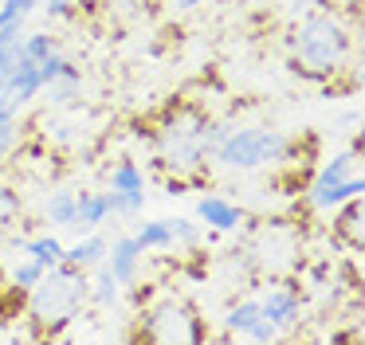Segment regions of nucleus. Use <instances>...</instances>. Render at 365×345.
Here are the masks:
<instances>
[{"label":"nucleus","mask_w":365,"mask_h":345,"mask_svg":"<svg viewBox=\"0 0 365 345\" xmlns=\"http://www.w3.org/2000/svg\"><path fill=\"white\" fill-rule=\"evenodd\" d=\"M291 51L307 75H334L349 55V28L334 16V8H314L294 28Z\"/></svg>","instance_id":"obj_1"},{"label":"nucleus","mask_w":365,"mask_h":345,"mask_svg":"<svg viewBox=\"0 0 365 345\" xmlns=\"http://www.w3.org/2000/svg\"><path fill=\"white\" fill-rule=\"evenodd\" d=\"M28 302H32V318L43 321L48 334L75 321L83 314V302H87V274H83V267H71V263L48 267L43 279L28 290Z\"/></svg>","instance_id":"obj_2"},{"label":"nucleus","mask_w":365,"mask_h":345,"mask_svg":"<svg viewBox=\"0 0 365 345\" xmlns=\"http://www.w3.org/2000/svg\"><path fill=\"white\" fill-rule=\"evenodd\" d=\"M291 149H294V141L287 138L283 130H267V125H236V130H228L220 141H216L208 157H216L224 169L247 172V169H267V165L287 161Z\"/></svg>","instance_id":"obj_3"},{"label":"nucleus","mask_w":365,"mask_h":345,"mask_svg":"<svg viewBox=\"0 0 365 345\" xmlns=\"http://www.w3.org/2000/svg\"><path fill=\"white\" fill-rule=\"evenodd\" d=\"M208 118L192 114H177L173 122H165L158 130V149L165 157V165H173V172H197L208 157Z\"/></svg>","instance_id":"obj_4"},{"label":"nucleus","mask_w":365,"mask_h":345,"mask_svg":"<svg viewBox=\"0 0 365 345\" xmlns=\"http://www.w3.org/2000/svg\"><path fill=\"white\" fill-rule=\"evenodd\" d=\"M142 334L150 341H205L200 318L192 314V306H185L181 298H165L153 310H145Z\"/></svg>","instance_id":"obj_5"},{"label":"nucleus","mask_w":365,"mask_h":345,"mask_svg":"<svg viewBox=\"0 0 365 345\" xmlns=\"http://www.w3.org/2000/svg\"><path fill=\"white\" fill-rule=\"evenodd\" d=\"M0 94H9V98L16 102V106H28V102H36V98L43 94L40 67H36L32 59H24V55H20V43H16V59H12V67L4 71Z\"/></svg>","instance_id":"obj_6"},{"label":"nucleus","mask_w":365,"mask_h":345,"mask_svg":"<svg viewBox=\"0 0 365 345\" xmlns=\"http://www.w3.org/2000/svg\"><path fill=\"white\" fill-rule=\"evenodd\" d=\"M106 267H110V274L122 282V287H134L138 279H142V247H138L134 235H118L114 243H106Z\"/></svg>","instance_id":"obj_7"},{"label":"nucleus","mask_w":365,"mask_h":345,"mask_svg":"<svg viewBox=\"0 0 365 345\" xmlns=\"http://www.w3.org/2000/svg\"><path fill=\"white\" fill-rule=\"evenodd\" d=\"M259 310L271 326L291 329V326H299V318H302V294L294 287H271L267 294L259 298Z\"/></svg>","instance_id":"obj_8"},{"label":"nucleus","mask_w":365,"mask_h":345,"mask_svg":"<svg viewBox=\"0 0 365 345\" xmlns=\"http://www.w3.org/2000/svg\"><path fill=\"white\" fill-rule=\"evenodd\" d=\"M197 220L205 227H212V232H236V227L244 224V208H240L236 200H228V196H220V192H208L197 200Z\"/></svg>","instance_id":"obj_9"},{"label":"nucleus","mask_w":365,"mask_h":345,"mask_svg":"<svg viewBox=\"0 0 365 345\" xmlns=\"http://www.w3.org/2000/svg\"><path fill=\"white\" fill-rule=\"evenodd\" d=\"M110 216V200L106 192H79L75 200V220H71V232H98V224H106Z\"/></svg>","instance_id":"obj_10"},{"label":"nucleus","mask_w":365,"mask_h":345,"mask_svg":"<svg viewBox=\"0 0 365 345\" xmlns=\"http://www.w3.org/2000/svg\"><path fill=\"white\" fill-rule=\"evenodd\" d=\"M361 192H365V180L349 172V177L338 180V185L318 188V192H307V204H310L314 212H330V208H341L346 200H354V196H361Z\"/></svg>","instance_id":"obj_11"},{"label":"nucleus","mask_w":365,"mask_h":345,"mask_svg":"<svg viewBox=\"0 0 365 345\" xmlns=\"http://www.w3.org/2000/svg\"><path fill=\"white\" fill-rule=\"evenodd\" d=\"M103 259H106V235H98V232H83L79 240L71 243V247H63L59 263H71V267H83V271H91V267L103 263Z\"/></svg>","instance_id":"obj_12"},{"label":"nucleus","mask_w":365,"mask_h":345,"mask_svg":"<svg viewBox=\"0 0 365 345\" xmlns=\"http://www.w3.org/2000/svg\"><path fill=\"white\" fill-rule=\"evenodd\" d=\"M118 298H122V282L110 274V267H106V263H95V279H87V302L110 310Z\"/></svg>","instance_id":"obj_13"},{"label":"nucleus","mask_w":365,"mask_h":345,"mask_svg":"<svg viewBox=\"0 0 365 345\" xmlns=\"http://www.w3.org/2000/svg\"><path fill=\"white\" fill-rule=\"evenodd\" d=\"M40 0H0V43L24 36V20L36 12Z\"/></svg>","instance_id":"obj_14"},{"label":"nucleus","mask_w":365,"mask_h":345,"mask_svg":"<svg viewBox=\"0 0 365 345\" xmlns=\"http://www.w3.org/2000/svg\"><path fill=\"white\" fill-rule=\"evenodd\" d=\"M354 161H357L354 149H341V153H334L330 161H326L322 169L314 172V180H310L307 192H318V188H330V185H338V180H346L349 172H354Z\"/></svg>","instance_id":"obj_15"},{"label":"nucleus","mask_w":365,"mask_h":345,"mask_svg":"<svg viewBox=\"0 0 365 345\" xmlns=\"http://www.w3.org/2000/svg\"><path fill=\"white\" fill-rule=\"evenodd\" d=\"M43 91H48V102H51V106H71V102L83 94V75H79V67H67L59 78L43 83Z\"/></svg>","instance_id":"obj_16"},{"label":"nucleus","mask_w":365,"mask_h":345,"mask_svg":"<svg viewBox=\"0 0 365 345\" xmlns=\"http://www.w3.org/2000/svg\"><path fill=\"white\" fill-rule=\"evenodd\" d=\"M134 240H138V247H142V251H169V247H177L173 224H169V220H145V224L134 232Z\"/></svg>","instance_id":"obj_17"},{"label":"nucleus","mask_w":365,"mask_h":345,"mask_svg":"<svg viewBox=\"0 0 365 345\" xmlns=\"http://www.w3.org/2000/svg\"><path fill=\"white\" fill-rule=\"evenodd\" d=\"M75 200H79V192H71V188H56V192L43 200V220H48L51 227H71Z\"/></svg>","instance_id":"obj_18"},{"label":"nucleus","mask_w":365,"mask_h":345,"mask_svg":"<svg viewBox=\"0 0 365 345\" xmlns=\"http://www.w3.org/2000/svg\"><path fill=\"white\" fill-rule=\"evenodd\" d=\"M20 141V106L9 98V94H0V157H9Z\"/></svg>","instance_id":"obj_19"},{"label":"nucleus","mask_w":365,"mask_h":345,"mask_svg":"<svg viewBox=\"0 0 365 345\" xmlns=\"http://www.w3.org/2000/svg\"><path fill=\"white\" fill-rule=\"evenodd\" d=\"M106 180H110V192H145V169L138 161H118Z\"/></svg>","instance_id":"obj_20"},{"label":"nucleus","mask_w":365,"mask_h":345,"mask_svg":"<svg viewBox=\"0 0 365 345\" xmlns=\"http://www.w3.org/2000/svg\"><path fill=\"white\" fill-rule=\"evenodd\" d=\"M259 318H263V310H259V298H240V302L232 306L228 314H224V326H228L232 334H247V329H252Z\"/></svg>","instance_id":"obj_21"},{"label":"nucleus","mask_w":365,"mask_h":345,"mask_svg":"<svg viewBox=\"0 0 365 345\" xmlns=\"http://www.w3.org/2000/svg\"><path fill=\"white\" fill-rule=\"evenodd\" d=\"M43 271H48L43 263H36L32 255H24L20 263H12V271H9V287L16 290V294H28V290H32L36 282L43 279Z\"/></svg>","instance_id":"obj_22"},{"label":"nucleus","mask_w":365,"mask_h":345,"mask_svg":"<svg viewBox=\"0 0 365 345\" xmlns=\"http://www.w3.org/2000/svg\"><path fill=\"white\" fill-rule=\"evenodd\" d=\"M341 208H346V212H341V220L334 224V232L346 235L349 247H361V224H365V212H361V204H357V196H354V200H346Z\"/></svg>","instance_id":"obj_23"},{"label":"nucleus","mask_w":365,"mask_h":345,"mask_svg":"<svg viewBox=\"0 0 365 345\" xmlns=\"http://www.w3.org/2000/svg\"><path fill=\"white\" fill-rule=\"evenodd\" d=\"M20 247H24V255H32L36 263H43V267H56L59 255H63V243H59L56 235H36V240H24Z\"/></svg>","instance_id":"obj_24"},{"label":"nucleus","mask_w":365,"mask_h":345,"mask_svg":"<svg viewBox=\"0 0 365 345\" xmlns=\"http://www.w3.org/2000/svg\"><path fill=\"white\" fill-rule=\"evenodd\" d=\"M59 47V39L51 36L48 28L43 31H28V36H20V55H24V59H32V63H40L43 55H51Z\"/></svg>","instance_id":"obj_25"},{"label":"nucleus","mask_w":365,"mask_h":345,"mask_svg":"<svg viewBox=\"0 0 365 345\" xmlns=\"http://www.w3.org/2000/svg\"><path fill=\"white\" fill-rule=\"evenodd\" d=\"M106 200H110V216H134L142 212L145 192H106Z\"/></svg>","instance_id":"obj_26"},{"label":"nucleus","mask_w":365,"mask_h":345,"mask_svg":"<svg viewBox=\"0 0 365 345\" xmlns=\"http://www.w3.org/2000/svg\"><path fill=\"white\" fill-rule=\"evenodd\" d=\"M16 216H20V196L0 180V227H9Z\"/></svg>","instance_id":"obj_27"},{"label":"nucleus","mask_w":365,"mask_h":345,"mask_svg":"<svg viewBox=\"0 0 365 345\" xmlns=\"http://www.w3.org/2000/svg\"><path fill=\"white\" fill-rule=\"evenodd\" d=\"M169 224H173V240H177V243H185V247H197V243H200V227L192 224V220L173 216Z\"/></svg>","instance_id":"obj_28"},{"label":"nucleus","mask_w":365,"mask_h":345,"mask_svg":"<svg viewBox=\"0 0 365 345\" xmlns=\"http://www.w3.org/2000/svg\"><path fill=\"white\" fill-rule=\"evenodd\" d=\"M244 337H247V341H255V345H271V341H279V337H283V329H279V326H271L267 318H259V321H255V326L247 329Z\"/></svg>","instance_id":"obj_29"},{"label":"nucleus","mask_w":365,"mask_h":345,"mask_svg":"<svg viewBox=\"0 0 365 345\" xmlns=\"http://www.w3.org/2000/svg\"><path fill=\"white\" fill-rule=\"evenodd\" d=\"M43 12H48V20H71L79 8H75V0H48Z\"/></svg>","instance_id":"obj_30"},{"label":"nucleus","mask_w":365,"mask_h":345,"mask_svg":"<svg viewBox=\"0 0 365 345\" xmlns=\"http://www.w3.org/2000/svg\"><path fill=\"white\" fill-rule=\"evenodd\" d=\"M16 43H20V36H16V39H4V43H0V83H4V71H9L12 59H16Z\"/></svg>","instance_id":"obj_31"},{"label":"nucleus","mask_w":365,"mask_h":345,"mask_svg":"<svg viewBox=\"0 0 365 345\" xmlns=\"http://www.w3.org/2000/svg\"><path fill=\"white\" fill-rule=\"evenodd\" d=\"M173 4L181 8V12H192V8H197V4H205V0H173Z\"/></svg>","instance_id":"obj_32"},{"label":"nucleus","mask_w":365,"mask_h":345,"mask_svg":"<svg viewBox=\"0 0 365 345\" xmlns=\"http://www.w3.org/2000/svg\"><path fill=\"white\" fill-rule=\"evenodd\" d=\"M114 4H122V8H134V4H142V0H114Z\"/></svg>","instance_id":"obj_33"}]
</instances>
